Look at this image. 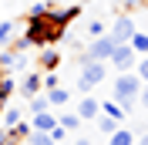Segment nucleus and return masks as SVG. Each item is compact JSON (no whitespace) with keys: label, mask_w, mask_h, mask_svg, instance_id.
Instances as JSON below:
<instances>
[{"label":"nucleus","mask_w":148,"mask_h":145,"mask_svg":"<svg viewBox=\"0 0 148 145\" xmlns=\"http://www.w3.org/2000/svg\"><path fill=\"white\" fill-rule=\"evenodd\" d=\"M67 34V24L61 20L57 10H44V14H27L24 17V37L30 47H57Z\"/></svg>","instance_id":"f257e3e1"},{"label":"nucleus","mask_w":148,"mask_h":145,"mask_svg":"<svg viewBox=\"0 0 148 145\" xmlns=\"http://www.w3.org/2000/svg\"><path fill=\"white\" fill-rule=\"evenodd\" d=\"M138 91H141V78L138 74L135 71H118V78H114V101L125 108V115H128L131 105L138 101Z\"/></svg>","instance_id":"f03ea898"},{"label":"nucleus","mask_w":148,"mask_h":145,"mask_svg":"<svg viewBox=\"0 0 148 145\" xmlns=\"http://www.w3.org/2000/svg\"><path fill=\"white\" fill-rule=\"evenodd\" d=\"M81 64V78H77V88L84 91V95H91L98 84L108 78V68H104V61H91V57H84V61H77Z\"/></svg>","instance_id":"7ed1b4c3"},{"label":"nucleus","mask_w":148,"mask_h":145,"mask_svg":"<svg viewBox=\"0 0 148 145\" xmlns=\"http://www.w3.org/2000/svg\"><path fill=\"white\" fill-rule=\"evenodd\" d=\"M111 51H114V37H111V34H101V37H94L91 44H88V51H84L77 61H84V57H91V61H108Z\"/></svg>","instance_id":"20e7f679"},{"label":"nucleus","mask_w":148,"mask_h":145,"mask_svg":"<svg viewBox=\"0 0 148 145\" xmlns=\"http://www.w3.org/2000/svg\"><path fill=\"white\" fill-rule=\"evenodd\" d=\"M135 54H138V51H135L131 44H114V51H111L108 61L114 64L118 71H135Z\"/></svg>","instance_id":"39448f33"},{"label":"nucleus","mask_w":148,"mask_h":145,"mask_svg":"<svg viewBox=\"0 0 148 145\" xmlns=\"http://www.w3.org/2000/svg\"><path fill=\"white\" fill-rule=\"evenodd\" d=\"M111 37H114V44H128L131 37H135V20H131L128 14H121V17L114 20V27H111Z\"/></svg>","instance_id":"423d86ee"},{"label":"nucleus","mask_w":148,"mask_h":145,"mask_svg":"<svg viewBox=\"0 0 148 145\" xmlns=\"http://www.w3.org/2000/svg\"><path fill=\"white\" fill-rule=\"evenodd\" d=\"M77 115H81V122H94V118L101 115V101L94 98V95H81V101H77Z\"/></svg>","instance_id":"0eeeda50"},{"label":"nucleus","mask_w":148,"mask_h":145,"mask_svg":"<svg viewBox=\"0 0 148 145\" xmlns=\"http://www.w3.org/2000/svg\"><path fill=\"white\" fill-rule=\"evenodd\" d=\"M40 88H44V74H40V71L24 74V81H20V95H24V98H34V95H40Z\"/></svg>","instance_id":"6e6552de"},{"label":"nucleus","mask_w":148,"mask_h":145,"mask_svg":"<svg viewBox=\"0 0 148 145\" xmlns=\"http://www.w3.org/2000/svg\"><path fill=\"white\" fill-rule=\"evenodd\" d=\"M57 64H61V54H57L54 47H40V54H37V71H57Z\"/></svg>","instance_id":"1a4fd4ad"},{"label":"nucleus","mask_w":148,"mask_h":145,"mask_svg":"<svg viewBox=\"0 0 148 145\" xmlns=\"http://www.w3.org/2000/svg\"><path fill=\"white\" fill-rule=\"evenodd\" d=\"M54 125H57V118L51 115V108L40 111V115H34V122H30V128H34V132H51Z\"/></svg>","instance_id":"9d476101"},{"label":"nucleus","mask_w":148,"mask_h":145,"mask_svg":"<svg viewBox=\"0 0 148 145\" xmlns=\"http://www.w3.org/2000/svg\"><path fill=\"white\" fill-rule=\"evenodd\" d=\"M47 101H51V105H57V108H64L67 101H71V91L57 84V88H51V91H47Z\"/></svg>","instance_id":"9b49d317"},{"label":"nucleus","mask_w":148,"mask_h":145,"mask_svg":"<svg viewBox=\"0 0 148 145\" xmlns=\"http://www.w3.org/2000/svg\"><path fill=\"white\" fill-rule=\"evenodd\" d=\"M57 125H61V128H67V132H77L84 122H81V115H77V111H64V115L57 118Z\"/></svg>","instance_id":"f8f14e48"},{"label":"nucleus","mask_w":148,"mask_h":145,"mask_svg":"<svg viewBox=\"0 0 148 145\" xmlns=\"http://www.w3.org/2000/svg\"><path fill=\"white\" fill-rule=\"evenodd\" d=\"M94 122H98V132H101V135H114V132H118V122H114L111 115H104V111L94 118Z\"/></svg>","instance_id":"ddd939ff"},{"label":"nucleus","mask_w":148,"mask_h":145,"mask_svg":"<svg viewBox=\"0 0 148 145\" xmlns=\"http://www.w3.org/2000/svg\"><path fill=\"white\" fill-rule=\"evenodd\" d=\"M108 145H135V135L128 128H118L114 135H108Z\"/></svg>","instance_id":"4468645a"},{"label":"nucleus","mask_w":148,"mask_h":145,"mask_svg":"<svg viewBox=\"0 0 148 145\" xmlns=\"http://www.w3.org/2000/svg\"><path fill=\"white\" fill-rule=\"evenodd\" d=\"M0 118H3V125L10 128V125H17V122H24V111H20V105H10V108L3 111Z\"/></svg>","instance_id":"2eb2a0df"},{"label":"nucleus","mask_w":148,"mask_h":145,"mask_svg":"<svg viewBox=\"0 0 148 145\" xmlns=\"http://www.w3.org/2000/svg\"><path fill=\"white\" fill-rule=\"evenodd\" d=\"M101 111H104V115H111L114 122H125V108H121L118 101H101Z\"/></svg>","instance_id":"dca6fc26"},{"label":"nucleus","mask_w":148,"mask_h":145,"mask_svg":"<svg viewBox=\"0 0 148 145\" xmlns=\"http://www.w3.org/2000/svg\"><path fill=\"white\" fill-rule=\"evenodd\" d=\"M128 44L135 47L138 54H148V34H145V30H135V37H131Z\"/></svg>","instance_id":"f3484780"},{"label":"nucleus","mask_w":148,"mask_h":145,"mask_svg":"<svg viewBox=\"0 0 148 145\" xmlns=\"http://www.w3.org/2000/svg\"><path fill=\"white\" fill-rule=\"evenodd\" d=\"M27 142L30 145H54V138H51V132H34V128H30Z\"/></svg>","instance_id":"a211bd4d"},{"label":"nucleus","mask_w":148,"mask_h":145,"mask_svg":"<svg viewBox=\"0 0 148 145\" xmlns=\"http://www.w3.org/2000/svg\"><path fill=\"white\" fill-rule=\"evenodd\" d=\"M14 30H17V20H3V24H0V44H10Z\"/></svg>","instance_id":"6ab92c4d"},{"label":"nucleus","mask_w":148,"mask_h":145,"mask_svg":"<svg viewBox=\"0 0 148 145\" xmlns=\"http://www.w3.org/2000/svg\"><path fill=\"white\" fill-rule=\"evenodd\" d=\"M7 47H10V51H14V54H24V51H27V47H30V41H27V37H24V34H20V37L14 34V37H10V44H7Z\"/></svg>","instance_id":"aec40b11"},{"label":"nucleus","mask_w":148,"mask_h":145,"mask_svg":"<svg viewBox=\"0 0 148 145\" xmlns=\"http://www.w3.org/2000/svg\"><path fill=\"white\" fill-rule=\"evenodd\" d=\"M14 88H17V84H14V78H10V74H3V81H0V101H3V105H7V98L14 95Z\"/></svg>","instance_id":"412c9836"},{"label":"nucleus","mask_w":148,"mask_h":145,"mask_svg":"<svg viewBox=\"0 0 148 145\" xmlns=\"http://www.w3.org/2000/svg\"><path fill=\"white\" fill-rule=\"evenodd\" d=\"M47 108H51L47 95H34V98H30V111H34V115H40V111H47Z\"/></svg>","instance_id":"4be33fe9"},{"label":"nucleus","mask_w":148,"mask_h":145,"mask_svg":"<svg viewBox=\"0 0 148 145\" xmlns=\"http://www.w3.org/2000/svg\"><path fill=\"white\" fill-rule=\"evenodd\" d=\"M135 74H138V78H141V84H148V54L141 57L138 64H135Z\"/></svg>","instance_id":"5701e85b"},{"label":"nucleus","mask_w":148,"mask_h":145,"mask_svg":"<svg viewBox=\"0 0 148 145\" xmlns=\"http://www.w3.org/2000/svg\"><path fill=\"white\" fill-rule=\"evenodd\" d=\"M88 34H91V37H101V34H104V20H98V17H94L91 24H88Z\"/></svg>","instance_id":"b1692460"},{"label":"nucleus","mask_w":148,"mask_h":145,"mask_svg":"<svg viewBox=\"0 0 148 145\" xmlns=\"http://www.w3.org/2000/svg\"><path fill=\"white\" fill-rule=\"evenodd\" d=\"M51 138H54V145H61V142H64V138H67V128L54 125V128H51Z\"/></svg>","instance_id":"393cba45"},{"label":"nucleus","mask_w":148,"mask_h":145,"mask_svg":"<svg viewBox=\"0 0 148 145\" xmlns=\"http://www.w3.org/2000/svg\"><path fill=\"white\" fill-rule=\"evenodd\" d=\"M44 88H47V91L57 88V74H54V71H44Z\"/></svg>","instance_id":"a878e982"},{"label":"nucleus","mask_w":148,"mask_h":145,"mask_svg":"<svg viewBox=\"0 0 148 145\" xmlns=\"http://www.w3.org/2000/svg\"><path fill=\"white\" fill-rule=\"evenodd\" d=\"M138 105H145V108H148V84H141V91H138Z\"/></svg>","instance_id":"bb28decb"},{"label":"nucleus","mask_w":148,"mask_h":145,"mask_svg":"<svg viewBox=\"0 0 148 145\" xmlns=\"http://www.w3.org/2000/svg\"><path fill=\"white\" fill-rule=\"evenodd\" d=\"M71 145H94V142H91V138H74Z\"/></svg>","instance_id":"cd10ccee"},{"label":"nucleus","mask_w":148,"mask_h":145,"mask_svg":"<svg viewBox=\"0 0 148 145\" xmlns=\"http://www.w3.org/2000/svg\"><path fill=\"white\" fill-rule=\"evenodd\" d=\"M135 145H148V132H145L141 138H135Z\"/></svg>","instance_id":"c85d7f7f"},{"label":"nucleus","mask_w":148,"mask_h":145,"mask_svg":"<svg viewBox=\"0 0 148 145\" xmlns=\"http://www.w3.org/2000/svg\"><path fill=\"white\" fill-rule=\"evenodd\" d=\"M0 115H3V101H0Z\"/></svg>","instance_id":"c756f323"},{"label":"nucleus","mask_w":148,"mask_h":145,"mask_svg":"<svg viewBox=\"0 0 148 145\" xmlns=\"http://www.w3.org/2000/svg\"><path fill=\"white\" fill-rule=\"evenodd\" d=\"M0 81H3V71H0Z\"/></svg>","instance_id":"7c9ffc66"}]
</instances>
